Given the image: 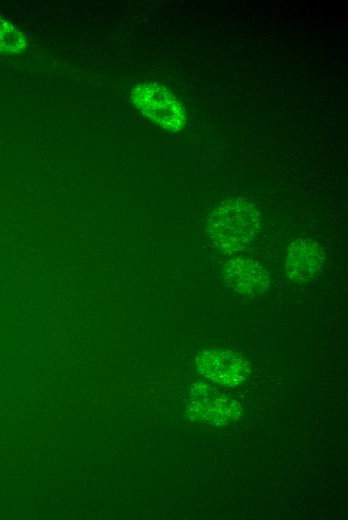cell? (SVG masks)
I'll return each instance as SVG.
<instances>
[{
	"instance_id": "4",
	"label": "cell",
	"mask_w": 348,
	"mask_h": 520,
	"mask_svg": "<svg viewBox=\"0 0 348 520\" xmlns=\"http://www.w3.org/2000/svg\"><path fill=\"white\" fill-rule=\"evenodd\" d=\"M325 258V251L317 242L310 238H298L288 247L286 273L296 282L309 281L321 271Z\"/></svg>"
},
{
	"instance_id": "1",
	"label": "cell",
	"mask_w": 348,
	"mask_h": 520,
	"mask_svg": "<svg viewBox=\"0 0 348 520\" xmlns=\"http://www.w3.org/2000/svg\"><path fill=\"white\" fill-rule=\"evenodd\" d=\"M262 227V215L245 198L224 200L211 213L207 232L212 243L226 252L248 248Z\"/></svg>"
},
{
	"instance_id": "6",
	"label": "cell",
	"mask_w": 348,
	"mask_h": 520,
	"mask_svg": "<svg viewBox=\"0 0 348 520\" xmlns=\"http://www.w3.org/2000/svg\"><path fill=\"white\" fill-rule=\"evenodd\" d=\"M26 47V39L21 31L0 16V53H20Z\"/></svg>"
},
{
	"instance_id": "2",
	"label": "cell",
	"mask_w": 348,
	"mask_h": 520,
	"mask_svg": "<svg viewBox=\"0 0 348 520\" xmlns=\"http://www.w3.org/2000/svg\"><path fill=\"white\" fill-rule=\"evenodd\" d=\"M135 107L164 130L177 132L186 123L181 102L166 87L156 83H141L131 90Z\"/></svg>"
},
{
	"instance_id": "3",
	"label": "cell",
	"mask_w": 348,
	"mask_h": 520,
	"mask_svg": "<svg viewBox=\"0 0 348 520\" xmlns=\"http://www.w3.org/2000/svg\"><path fill=\"white\" fill-rule=\"evenodd\" d=\"M197 366L202 375L221 386L232 387L244 382L251 371V364L239 354L225 349L201 351Z\"/></svg>"
},
{
	"instance_id": "5",
	"label": "cell",
	"mask_w": 348,
	"mask_h": 520,
	"mask_svg": "<svg viewBox=\"0 0 348 520\" xmlns=\"http://www.w3.org/2000/svg\"><path fill=\"white\" fill-rule=\"evenodd\" d=\"M225 280L235 291L250 296L262 294L270 283L264 267L246 256H238L226 264Z\"/></svg>"
}]
</instances>
